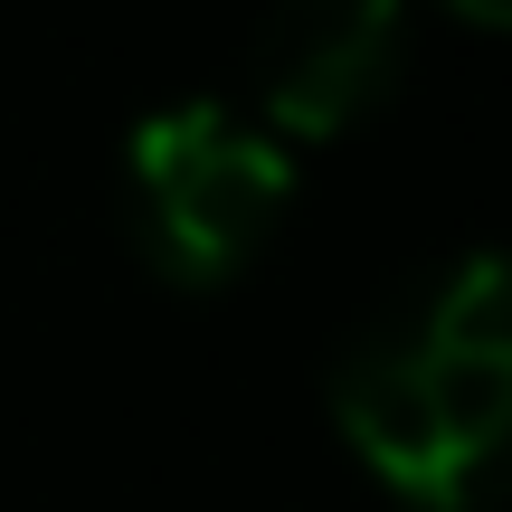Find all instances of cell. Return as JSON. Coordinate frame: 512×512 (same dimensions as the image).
Wrapping results in <instances>:
<instances>
[{"mask_svg": "<svg viewBox=\"0 0 512 512\" xmlns=\"http://www.w3.org/2000/svg\"><path fill=\"white\" fill-rule=\"evenodd\" d=\"M408 67L399 0H275L247 48V95L275 143H332L389 105Z\"/></svg>", "mask_w": 512, "mask_h": 512, "instance_id": "obj_3", "label": "cell"}, {"mask_svg": "<svg viewBox=\"0 0 512 512\" xmlns=\"http://www.w3.org/2000/svg\"><path fill=\"white\" fill-rule=\"evenodd\" d=\"M437 10H456L465 29H512V0H437Z\"/></svg>", "mask_w": 512, "mask_h": 512, "instance_id": "obj_4", "label": "cell"}, {"mask_svg": "<svg viewBox=\"0 0 512 512\" xmlns=\"http://www.w3.org/2000/svg\"><path fill=\"white\" fill-rule=\"evenodd\" d=\"M294 200V162L256 114L228 105H162L124 143V228L143 266L181 294L238 285L266 256Z\"/></svg>", "mask_w": 512, "mask_h": 512, "instance_id": "obj_2", "label": "cell"}, {"mask_svg": "<svg viewBox=\"0 0 512 512\" xmlns=\"http://www.w3.org/2000/svg\"><path fill=\"white\" fill-rule=\"evenodd\" d=\"M351 456L418 512L512 503V256L484 247L427 275L332 370Z\"/></svg>", "mask_w": 512, "mask_h": 512, "instance_id": "obj_1", "label": "cell"}]
</instances>
